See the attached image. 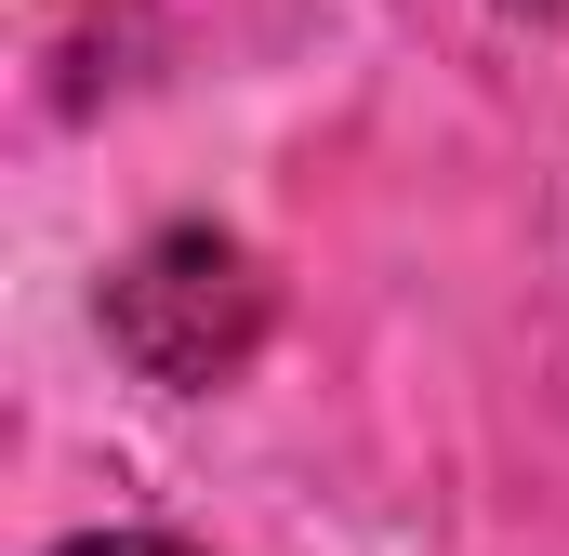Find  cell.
Listing matches in <instances>:
<instances>
[{
	"label": "cell",
	"mask_w": 569,
	"mask_h": 556,
	"mask_svg": "<svg viewBox=\"0 0 569 556\" xmlns=\"http://www.w3.org/2000/svg\"><path fill=\"white\" fill-rule=\"evenodd\" d=\"M107 345L133 358L146 385H172V398H212L252 345H266V266H252V239H226V226H159L133 266L107 278Z\"/></svg>",
	"instance_id": "obj_1"
},
{
	"label": "cell",
	"mask_w": 569,
	"mask_h": 556,
	"mask_svg": "<svg viewBox=\"0 0 569 556\" xmlns=\"http://www.w3.org/2000/svg\"><path fill=\"white\" fill-rule=\"evenodd\" d=\"M53 556H186V544H159V530H93V544H53Z\"/></svg>",
	"instance_id": "obj_2"
},
{
	"label": "cell",
	"mask_w": 569,
	"mask_h": 556,
	"mask_svg": "<svg viewBox=\"0 0 569 556\" xmlns=\"http://www.w3.org/2000/svg\"><path fill=\"white\" fill-rule=\"evenodd\" d=\"M503 13H569V0H503Z\"/></svg>",
	"instance_id": "obj_3"
}]
</instances>
